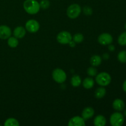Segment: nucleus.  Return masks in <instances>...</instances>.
I'll list each match as a JSON object with an SVG mask.
<instances>
[{"instance_id": "c85d7f7f", "label": "nucleus", "mask_w": 126, "mask_h": 126, "mask_svg": "<svg viewBox=\"0 0 126 126\" xmlns=\"http://www.w3.org/2000/svg\"><path fill=\"white\" fill-rule=\"evenodd\" d=\"M69 44H70V46L71 47H73L75 46V42L74 41H72V40L69 43Z\"/></svg>"}, {"instance_id": "0eeeda50", "label": "nucleus", "mask_w": 126, "mask_h": 126, "mask_svg": "<svg viewBox=\"0 0 126 126\" xmlns=\"http://www.w3.org/2000/svg\"><path fill=\"white\" fill-rule=\"evenodd\" d=\"M25 28L30 33H36L39 29V24L35 20H30L26 23Z\"/></svg>"}, {"instance_id": "6e6552de", "label": "nucleus", "mask_w": 126, "mask_h": 126, "mask_svg": "<svg viewBox=\"0 0 126 126\" xmlns=\"http://www.w3.org/2000/svg\"><path fill=\"white\" fill-rule=\"evenodd\" d=\"M113 37L109 33H103L100 34L98 38V41L100 44L103 46L108 45L111 44L113 42Z\"/></svg>"}, {"instance_id": "7c9ffc66", "label": "nucleus", "mask_w": 126, "mask_h": 126, "mask_svg": "<svg viewBox=\"0 0 126 126\" xmlns=\"http://www.w3.org/2000/svg\"><path fill=\"white\" fill-rule=\"evenodd\" d=\"M124 115L126 117V110L125 111H124Z\"/></svg>"}, {"instance_id": "2f4dec72", "label": "nucleus", "mask_w": 126, "mask_h": 126, "mask_svg": "<svg viewBox=\"0 0 126 126\" xmlns=\"http://www.w3.org/2000/svg\"><path fill=\"white\" fill-rule=\"evenodd\" d=\"M125 28H126V24H125Z\"/></svg>"}, {"instance_id": "aec40b11", "label": "nucleus", "mask_w": 126, "mask_h": 126, "mask_svg": "<svg viewBox=\"0 0 126 126\" xmlns=\"http://www.w3.org/2000/svg\"><path fill=\"white\" fill-rule=\"evenodd\" d=\"M19 125L18 121L14 118H9L4 123L5 126H18Z\"/></svg>"}, {"instance_id": "f03ea898", "label": "nucleus", "mask_w": 126, "mask_h": 126, "mask_svg": "<svg viewBox=\"0 0 126 126\" xmlns=\"http://www.w3.org/2000/svg\"><path fill=\"white\" fill-rule=\"evenodd\" d=\"M95 81L98 84L101 86H107L110 84L111 81V78L108 73L102 72L98 74L95 78Z\"/></svg>"}, {"instance_id": "f8f14e48", "label": "nucleus", "mask_w": 126, "mask_h": 126, "mask_svg": "<svg viewBox=\"0 0 126 126\" xmlns=\"http://www.w3.org/2000/svg\"><path fill=\"white\" fill-rule=\"evenodd\" d=\"M94 114V110L92 107H87L84 108L82 112V118L84 119H89Z\"/></svg>"}, {"instance_id": "20e7f679", "label": "nucleus", "mask_w": 126, "mask_h": 126, "mask_svg": "<svg viewBox=\"0 0 126 126\" xmlns=\"http://www.w3.org/2000/svg\"><path fill=\"white\" fill-rule=\"evenodd\" d=\"M110 121L113 126H121L124 122V115L119 112L114 113L111 116Z\"/></svg>"}, {"instance_id": "6ab92c4d", "label": "nucleus", "mask_w": 126, "mask_h": 126, "mask_svg": "<svg viewBox=\"0 0 126 126\" xmlns=\"http://www.w3.org/2000/svg\"><path fill=\"white\" fill-rule=\"evenodd\" d=\"M7 44L9 46L11 47L15 48L18 46V39L16 37H11L8 38V41H7Z\"/></svg>"}, {"instance_id": "5701e85b", "label": "nucleus", "mask_w": 126, "mask_h": 126, "mask_svg": "<svg viewBox=\"0 0 126 126\" xmlns=\"http://www.w3.org/2000/svg\"><path fill=\"white\" fill-rule=\"evenodd\" d=\"M73 39L75 43H81L84 40V36L81 33H76L74 35Z\"/></svg>"}, {"instance_id": "4468645a", "label": "nucleus", "mask_w": 126, "mask_h": 126, "mask_svg": "<svg viewBox=\"0 0 126 126\" xmlns=\"http://www.w3.org/2000/svg\"><path fill=\"white\" fill-rule=\"evenodd\" d=\"M94 124L95 126H105L107 124V120L103 116L98 115L95 118Z\"/></svg>"}, {"instance_id": "a211bd4d", "label": "nucleus", "mask_w": 126, "mask_h": 126, "mask_svg": "<svg viewBox=\"0 0 126 126\" xmlns=\"http://www.w3.org/2000/svg\"><path fill=\"white\" fill-rule=\"evenodd\" d=\"M81 78L78 75H75L71 79V84L73 87H76L80 86L81 84Z\"/></svg>"}, {"instance_id": "2eb2a0df", "label": "nucleus", "mask_w": 126, "mask_h": 126, "mask_svg": "<svg viewBox=\"0 0 126 126\" xmlns=\"http://www.w3.org/2000/svg\"><path fill=\"white\" fill-rule=\"evenodd\" d=\"M82 85L85 89H89L92 88L94 85V81L92 78H86L82 82Z\"/></svg>"}, {"instance_id": "f257e3e1", "label": "nucleus", "mask_w": 126, "mask_h": 126, "mask_svg": "<svg viewBox=\"0 0 126 126\" xmlns=\"http://www.w3.org/2000/svg\"><path fill=\"white\" fill-rule=\"evenodd\" d=\"M23 8L30 14H36L40 9L39 3L36 0H26L23 3Z\"/></svg>"}, {"instance_id": "f3484780", "label": "nucleus", "mask_w": 126, "mask_h": 126, "mask_svg": "<svg viewBox=\"0 0 126 126\" xmlns=\"http://www.w3.org/2000/svg\"><path fill=\"white\" fill-rule=\"evenodd\" d=\"M106 92H107V91L104 87H98L95 92V97L97 98H102L105 97Z\"/></svg>"}, {"instance_id": "393cba45", "label": "nucleus", "mask_w": 126, "mask_h": 126, "mask_svg": "<svg viewBox=\"0 0 126 126\" xmlns=\"http://www.w3.org/2000/svg\"><path fill=\"white\" fill-rule=\"evenodd\" d=\"M39 6H40V7H41L43 9H46L50 6V2L47 0H43L39 3Z\"/></svg>"}, {"instance_id": "1a4fd4ad", "label": "nucleus", "mask_w": 126, "mask_h": 126, "mask_svg": "<svg viewBox=\"0 0 126 126\" xmlns=\"http://www.w3.org/2000/svg\"><path fill=\"white\" fill-rule=\"evenodd\" d=\"M12 34L11 28L6 25L0 26V39H8Z\"/></svg>"}, {"instance_id": "412c9836", "label": "nucleus", "mask_w": 126, "mask_h": 126, "mask_svg": "<svg viewBox=\"0 0 126 126\" xmlns=\"http://www.w3.org/2000/svg\"><path fill=\"white\" fill-rule=\"evenodd\" d=\"M118 42L121 46H126V32L120 34L118 37Z\"/></svg>"}, {"instance_id": "bb28decb", "label": "nucleus", "mask_w": 126, "mask_h": 126, "mask_svg": "<svg viewBox=\"0 0 126 126\" xmlns=\"http://www.w3.org/2000/svg\"><path fill=\"white\" fill-rule=\"evenodd\" d=\"M108 49H109L110 51H114L115 50V47L113 45H110L108 47Z\"/></svg>"}, {"instance_id": "c756f323", "label": "nucleus", "mask_w": 126, "mask_h": 126, "mask_svg": "<svg viewBox=\"0 0 126 126\" xmlns=\"http://www.w3.org/2000/svg\"><path fill=\"white\" fill-rule=\"evenodd\" d=\"M103 58L105 59H108L109 58V55L108 54H103Z\"/></svg>"}, {"instance_id": "423d86ee", "label": "nucleus", "mask_w": 126, "mask_h": 126, "mask_svg": "<svg viewBox=\"0 0 126 126\" xmlns=\"http://www.w3.org/2000/svg\"><path fill=\"white\" fill-rule=\"evenodd\" d=\"M57 40L62 44H69V43L72 40V36L70 33L63 31L58 34Z\"/></svg>"}, {"instance_id": "cd10ccee", "label": "nucleus", "mask_w": 126, "mask_h": 126, "mask_svg": "<svg viewBox=\"0 0 126 126\" xmlns=\"http://www.w3.org/2000/svg\"><path fill=\"white\" fill-rule=\"evenodd\" d=\"M123 90H124V92H126V80H125V81H124V82H123Z\"/></svg>"}, {"instance_id": "4be33fe9", "label": "nucleus", "mask_w": 126, "mask_h": 126, "mask_svg": "<svg viewBox=\"0 0 126 126\" xmlns=\"http://www.w3.org/2000/svg\"><path fill=\"white\" fill-rule=\"evenodd\" d=\"M118 59L123 63H126V50H122L118 54Z\"/></svg>"}, {"instance_id": "ddd939ff", "label": "nucleus", "mask_w": 126, "mask_h": 126, "mask_svg": "<svg viewBox=\"0 0 126 126\" xmlns=\"http://www.w3.org/2000/svg\"><path fill=\"white\" fill-rule=\"evenodd\" d=\"M26 34V30L23 27H17L14 30V35L16 38L21 39L23 38Z\"/></svg>"}, {"instance_id": "dca6fc26", "label": "nucleus", "mask_w": 126, "mask_h": 126, "mask_svg": "<svg viewBox=\"0 0 126 126\" xmlns=\"http://www.w3.org/2000/svg\"><path fill=\"white\" fill-rule=\"evenodd\" d=\"M102 63V58L97 55H93L91 59V64L93 66H97Z\"/></svg>"}, {"instance_id": "39448f33", "label": "nucleus", "mask_w": 126, "mask_h": 126, "mask_svg": "<svg viewBox=\"0 0 126 126\" xmlns=\"http://www.w3.org/2000/svg\"><path fill=\"white\" fill-rule=\"evenodd\" d=\"M52 78L57 83H63L66 79V75L65 71L60 68L54 70L52 72Z\"/></svg>"}, {"instance_id": "9b49d317", "label": "nucleus", "mask_w": 126, "mask_h": 126, "mask_svg": "<svg viewBox=\"0 0 126 126\" xmlns=\"http://www.w3.org/2000/svg\"><path fill=\"white\" fill-rule=\"evenodd\" d=\"M124 107H125V103L123 102V100L117 98L114 100V102H113V108L115 110L121 111L124 109Z\"/></svg>"}, {"instance_id": "7ed1b4c3", "label": "nucleus", "mask_w": 126, "mask_h": 126, "mask_svg": "<svg viewBox=\"0 0 126 126\" xmlns=\"http://www.w3.org/2000/svg\"><path fill=\"white\" fill-rule=\"evenodd\" d=\"M81 12V8L77 4H73L69 6L67 9L66 14L69 18L75 19L77 18Z\"/></svg>"}, {"instance_id": "b1692460", "label": "nucleus", "mask_w": 126, "mask_h": 126, "mask_svg": "<svg viewBox=\"0 0 126 126\" xmlns=\"http://www.w3.org/2000/svg\"><path fill=\"white\" fill-rule=\"evenodd\" d=\"M87 73L91 76H95L97 74V70L94 67H89L87 70Z\"/></svg>"}, {"instance_id": "a878e982", "label": "nucleus", "mask_w": 126, "mask_h": 126, "mask_svg": "<svg viewBox=\"0 0 126 126\" xmlns=\"http://www.w3.org/2000/svg\"><path fill=\"white\" fill-rule=\"evenodd\" d=\"M84 13L86 15H91L92 14V9L91 7H89V6H85L84 7Z\"/></svg>"}, {"instance_id": "9d476101", "label": "nucleus", "mask_w": 126, "mask_h": 126, "mask_svg": "<svg viewBox=\"0 0 126 126\" xmlns=\"http://www.w3.org/2000/svg\"><path fill=\"white\" fill-rule=\"evenodd\" d=\"M84 119L80 116H75L71 118L68 123L69 126H84Z\"/></svg>"}]
</instances>
